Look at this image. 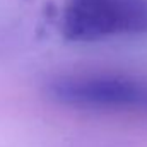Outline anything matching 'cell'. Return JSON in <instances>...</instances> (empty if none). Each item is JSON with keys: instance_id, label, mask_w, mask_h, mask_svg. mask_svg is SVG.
Wrapping results in <instances>:
<instances>
[{"instance_id": "7a4b0ae2", "label": "cell", "mask_w": 147, "mask_h": 147, "mask_svg": "<svg viewBox=\"0 0 147 147\" xmlns=\"http://www.w3.org/2000/svg\"><path fill=\"white\" fill-rule=\"evenodd\" d=\"M62 34L77 43L147 33V0H65Z\"/></svg>"}, {"instance_id": "6da1fadb", "label": "cell", "mask_w": 147, "mask_h": 147, "mask_svg": "<svg viewBox=\"0 0 147 147\" xmlns=\"http://www.w3.org/2000/svg\"><path fill=\"white\" fill-rule=\"evenodd\" d=\"M46 96L77 111L147 118V79L113 72H82L53 77Z\"/></svg>"}]
</instances>
